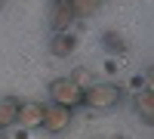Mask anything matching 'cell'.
I'll use <instances>...</instances> for the list:
<instances>
[{"mask_svg":"<svg viewBox=\"0 0 154 139\" xmlns=\"http://www.w3.org/2000/svg\"><path fill=\"white\" fill-rule=\"evenodd\" d=\"M123 102V87L111 84V81H102V84H89L83 90V105L86 108H96V111H111Z\"/></svg>","mask_w":154,"mask_h":139,"instance_id":"6da1fadb","label":"cell"},{"mask_svg":"<svg viewBox=\"0 0 154 139\" xmlns=\"http://www.w3.org/2000/svg\"><path fill=\"white\" fill-rule=\"evenodd\" d=\"M49 102L74 111L77 105H83V87L74 84L71 77H59V81L49 84Z\"/></svg>","mask_w":154,"mask_h":139,"instance_id":"7a4b0ae2","label":"cell"},{"mask_svg":"<svg viewBox=\"0 0 154 139\" xmlns=\"http://www.w3.org/2000/svg\"><path fill=\"white\" fill-rule=\"evenodd\" d=\"M40 127L46 133H65L71 127V111L68 108H62V105H43V121H40Z\"/></svg>","mask_w":154,"mask_h":139,"instance_id":"3957f363","label":"cell"},{"mask_svg":"<svg viewBox=\"0 0 154 139\" xmlns=\"http://www.w3.org/2000/svg\"><path fill=\"white\" fill-rule=\"evenodd\" d=\"M74 22V9H71V0H56L49 6V28L56 34H65Z\"/></svg>","mask_w":154,"mask_h":139,"instance_id":"277c9868","label":"cell"},{"mask_svg":"<svg viewBox=\"0 0 154 139\" xmlns=\"http://www.w3.org/2000/svg\"><path fill=\"white\" fill-rule=\"evenodd\" d=\"M19 105H22V99L16 96H0V133L12 124H19Z\"/></svg>","mask_w":154,"mask_h":139,"instance_id":"5b68a950","label":"cell"},{"mask_svg":"<svg viewBox=\"0 0 154 139\" xmlns=\"http://www.w3.org/2000/svg\"><path fill=\"white\" fill-rule=\"evenodd\" d=\"M40 121H43V105L40 102H22L19 105V124L22 127L34 130V127H40Z\"/></svg>","mask_w":154,"mask_h":139,"instance_id":"8992f818","label":"cell"},{"mask_svg":"<svg viewBox=\"0 0 154 139\" xmlns=\"http://www.w3.org/2000/svg\"><path fill=\"white\" fill-rule=\"evenodd\" d=\"M74 46H77V37L74 34H53V40H49V53L53 56H59V59H65V56H71L74 53Z\"/></svg>","mask_w":154,"mask_h":139,"instance_id":"52a82bcc","label":"cell"},{"mask_svg":"<svg viewBox=\"0 0 154 139\" xmlns=\"http://www.w3.org/2000/svg\"><path fill=\"white\" fill-rule=\"evenodd\" d=\"M136 115L142 118L145 124H154V93L151 90H145V93L136 96Z\"/></svg>","mask_w":154,"mask_h":139,"instance_id":"ba28073f","label":"cell"},{"mask_svg":"<svg viewBox=\"0 0 154 139\" xmlns=\"http://www.w3.org/2000/svg\"><path fill=\"white\" fill-rule=\"evenodd\" d=\"M102 43H105V49H111V53H117V56H126V40L117 34V31H108V34H102Z\"/></svg>","mask_w":154,"mask_h":139,"instance_id":"9c48e42d","label":"cell"},{"mask_svg":"<svg viewBox=\"0 0 154 139\" xmlns=\"http://www.w3.org/2000/svg\"><path fill=\"white\" fill-rule=\"evenodd\" d=\"M71 9H74V19H86L99 12V0H71Z\"/></svg>","mask_w":154,"mask_h":139,"instance_id":"30bf717a","label":"cell"},{"mask_svg":"<svg viewBox=\"0 0 154 139\" xmlns=\"http://www.w3.org/2000/svg\"><path fill=\"white\" fill-rule=\"evenodd\" d=\"M0 139H9V136H6V133H0Z\"/></svg>","mask_w":154,"mask_h":139,"instance_id":"8fae6325","label":"cell"}]
</instances>
